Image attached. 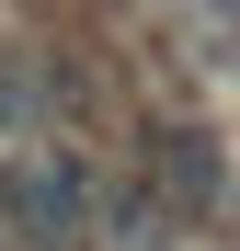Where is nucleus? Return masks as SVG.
Masks as SVG:
<instances>
[{
	"instance_id": "obj_1",
	"label": "nucleus",
	"mask_w": 240,
	"mask_h": 251,
	"mask_svg": "<svg viewBox=\"0 0 240 251\" xmlns=\"http://www.w3.org/2000/svg\"><path fill=\"white\" fill-rule=\"evenodd\" d=\"M217 194H229V149H217V126H172V114H160V126H137L126 183L103 194V228L126 240V251H160V240L206 228Z\"/></svg>"
}]
</instances>
